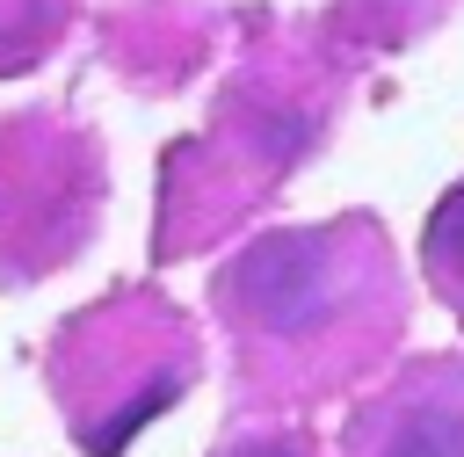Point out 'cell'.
<instances>
[{
	"label": "cell",
	"mask_w": 464,
	"mask_h": 457,
	"mask_svg": "<svg viewBox=\"0 0 464 457\" xmlns=\"http://www.w3.org/2000/svg\"><path fill=\"white\" fill-rule=\"evenodd\" d=\"M72 22H80V0H0V80L36 73Z\"/></svg>",
	"instance_id": "6"
},
{
	"label": "cell",
	"mask_w": 464,
	"mask_h": 457,
	"mask_svg": "<svg viewBox=\"0 0 464 457\" xmlns=\"http://www.w3.org/2000/svg\"><path fill=\"white\" fill-rule=\"evenodd\" d=\"M457 0H334V36L348 44H413L428 29H442Z\"/></svg>",
	"instance_id": "8"
},
{
	"label": "cell",
	"mask_w": 464,
	"mask_h": 457,
	"mask_svg": "<svg viewBox=\"0 0 464 457\" xmlns=\"http://www.w3.org/2000/svg\"><path fill=\"white\" fill-rule=\"evenodd\" d=\"M341 457H464V348L384 370L348 406Z\"/></svg>",
	"instance_id": "5"
},
{
	"label": "cell",
	"mask_w": 464,
	"mask_h": 457,
	"mask_svg": "<svg viewBox=\"0 0 464 457\" xmlns=\"http://www.w3.org/2000/svg\"><path fill=\"white\" fill-rule=\"evenodd\" d=\"M232 341V421H283L377 377L406 341V268L370 210L276 225L210 276Z\"/></svg>",
	"instance_id": "1"
},
{
	"label": "cell",
	"mask_w": 464,
	"mask_h": 457,
	"mask_svg": "<svg viewBox=\"0 0 464 457\" xmlns=\"http://www.w3.org/2000/svg\"><path fill=\"white\" fill-rule=\"evenodd\" d=\"M319 138V116L290 94L276 73H246V87L225 94L218 123L167 152V203H160V261L196 254L218 239L261 189H276L297 152Z\"/></svg>",
	"instance_id": "3"
},
{
	"label": "cell",
	"mask_w": 464,
	"mask_h": 457,
	"mask_svg": "<svg viewBox=\"0 0 464 457\" xmlns=\"http://www.w3.org/2000/svg\"><path fill=\"white\" fill-rule=\"evenodd\" d=\"M196 384H203V334L152 283L102 290L44 341V392L80 457H123Z\"/></svg>",
	"instance_id": "2"
},
{
	"label": "cell",
	"mask_w": 464,
	"mask_h": 457,
	"mask_svg": "<svg viewBox=\"0 0 464 457\" xmlns=\"http://www.w3.org/2000/svg\"><path fill=\"white\" fill-rule=\"evenodd\" d=\"M218 457H326L304 428H290V421H268V428H232L225 442H218Z\"/></svg>",
	"instance_id": "9"
},
{
	"label": "cell",
	"mask_w": 464,
	"mask_h": 457,
	"mask_svg": "<svg viewBox=\"0 0 464 457\" xmlns=\"http://www.w3.org/2000/svg\"><path fill=\"white\" fill-rule=\"evenodd\" d=\"M420 276H428L435 305L464 326V181H450V196H435V210L420 225Z\"/></svg>",
	"instance_id": "7"
},
{
	"label": "cell",
	"mask_w": 464,
	"mask_h": 457,
	"mask_svg": "<svg viewBox=\"0 0 464 457\" xmlns=\"http://www.w3.org/2000/svg\"><path fill=\"white\" fill-rule=\"evenodd\" d=\"M109 196L102 138L58 109L0 116V283H36L65 268Z\"/></svg>",
	"instance_id": "4"
}]
</instances>
